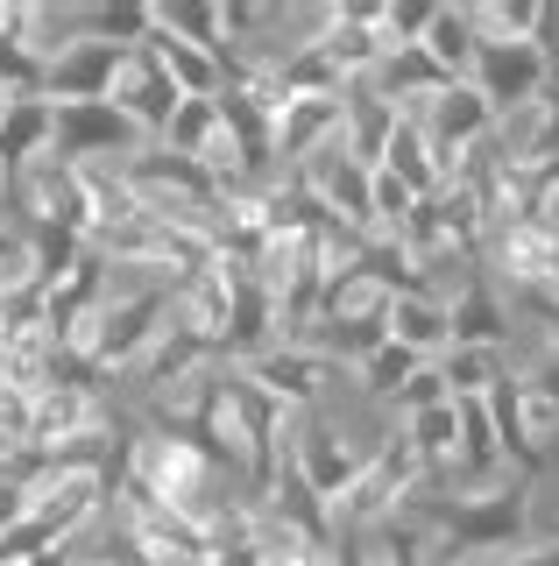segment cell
<instances>
[{
	"instance_id": "cell-1",
	"label": "cell",
	"mask_w": 559,
	"mask_h": 566,
	"mask_svg": "<svg viewBox=\"0 0 559 566\" xmlns=\"http://www.w3.org/2000/svg\"><path fill=\"white\" fill-rule=\"evenodd\" d=\"M213 482L220 474L191 447H178L164 432H135V460H128V489L120 495H149V503H170L184 517H213V503H220Z\"/></svg>"
},
{
	"instance_id": "cell-2",
	"label": "cell",
	"mask_w": 559,
	"mask_h": 566,
	"mask_svg": "<svg viewBox=\"0 0 559 566\" xmlns=\"http://www.w3.org/2000/svg\"><path fill=\"white\" fill-rule=\"evenodd\" d=\"M143 128L120 114L114 99H93V106H57L50 114V156L57 164H128L143 156Z\"/></svg>"
},
{
	"instance_id": "cell-3",
	"label": "cell",
	"mask_w": 559,
	"mask_h": 566,
	"mask_svg": "<svg viewBox=\"0 0 559 566\" xmlns=\"http://www.w3.org/2000/svg\"><path fill=\"white\" fill-rule=\"evenodd\" d=\"M312 50H319V57L340 71V85L369 78V71L397 50L390 8H326V14H319V35H312Z\"/></svg>"
},
{
	"instance_id": "cell-4",
	"label": "cell",
	"mask_w": 559,
	"mask_h": 566,
	"mask_svg": "<svg viewBox=\"0 0 559 566\" xmlns=\"http://www.w3.org/2000/svg\"><path fill=\"white\" fill-rule=\"evenodd\" d=\"M467 85L488 99V114H496V120H510V114H524V106L546 99V57H538L531 43H488V35H482Z\"/></svg>"
},
{
	"instance_id": "cell-5",
	"label": "cell",
	"mask_w": 559,
	"mask_h": 566,
	"mask_svg": "<svg viewBox=\"0 0 559 566\" xmlns=\"http://www.w3.org/2000/svg\"><path fill=\"white\" fill-rule=\"evenodd\" d=\"M482 411H488V432H496L503 468H517V482H531V474L546 468V432H538L546 418H538V403H531V389H524L517 368L482 389Z\"/></svg>"
},
{
	"instance_id": "cell-6",
	"label": "cell",
	"mask_w": 559,
	"mask_h": 566,
	"mask_svg": "<svg viewBox=\"0 0 559 566\" xmlns=\"http://www.w3.org/2000/svg\"><path fill=\"white\" fill-rule=\"evenodd\" d=\"M120 64H128V50L78 35V43H64V50H50V57H43V99H50V106H93V99H114Z\"/></svg>"
},
{
	"instance_id": "cell-7",
	"label": "cell",
	"mask_w": 559,
	"mask_h": 566,
	"mask_svg": "<svg viewBox=\"0 0 559 566\" xmlns=\"http://www.w3.org/2000/svg\"><path fill=\"white\" fill-rule=\"evenodd\" d=\"M291 468H298L305 482H312V495H319V503L334 510L340 495L361 482L369 453H355V447H347V439L334 432V418H319V411H312V418L298 424V432H291Z\"/></svg>"
},
{
	"instance_id": "cell-8",
	"label": "cell",
	"mask_w": 559,
	"mask_h": 566,
	"mask_svg": "<svg viewBox=\"0 0 559 566\" xmlns=\"http://www.w3.org/2000/svg\"><path fill=\"white\" fill-rule=\"evenodd\" d=\"M411 120L425 128V142H432V156L446 164V177H453V164H461V156L475 149V142L496 135V114H488V99H482L467 78H461V85H446L440 99H425Z\"/></svg>"
},
{
	"instance_id": "cell-9",
	"label": "cell",
	"mask_w": 559,
	"mask_h": 566,
	"mask_svg": "<svg viewBox=\"0 0 559 566\" xmlns=\"http://www.w3.org/2000/svg\"><path fill=\"white\" fill-rule=\"evenodd\" d=\"M262 397H276L284 411H298V403H319L326 389H334V376H340V361H326L319 347H298V340H276L270 354H255L249 368H241Z\"/></svg>"
},
{
	"instance_id": "cell-10",
	"label": "cell",
	"mask_w": 559,
	"mask_h": 566,
	"mask_svg": "<svg viewBox=\"0 0 559 566\" xmlns=\"http://www.w3.org/2000/svg\"><path fill=\"white\" fill-rule=\"evenodd\" d=\"M114 106L135 120L149 142H164V128H170V114L184 106V93H178V78L164 71V57H156L149 43H135L128 50V64H120V78H114Z\"/></svg>"
},
{
	"instance_id": "cell-11",
	"label": "cell",
	"mask_w": 559,
	"mask_h": 566,
	"mask_svg": "<svg viewBox=\"0 0 559 566\" xmlns=\"http://www.w3.org/2000/svg\"><path fill=\"white\" fill-rule=\"evenodd\" d=\"M50 114H57V106H50L43 93L0 99V199L50 156Z\"/></svg>"
},
{
	"instance_id": "cell-12",
	"label": "cell",
	"mask_w": 559,
	"mask_h": 566,
	"mask_svg": "<svg viewBox=\"0 0 559 566\" xmlns=\"http://www.w3.org/2000/svg\"><path fill=\"white\" fill-rule=\"evenodd\" d=\"M390 135H397V106L390 99H376L369 85H347L340 93V149L355 156L361 170H382V149H390Z\"/></svg>"
},
{
	"instance_id": "cell-13",
	"label": "cell",
	"mask_w": 559,
	"mask_h": 566,
	"mask_svg": "<svg viewBox=\"0 0 559 566\" xmlns=\"http://www.w3.org/2000/svg\"><path fill=\"white\" fill-rule=\"evenodd\" d=\"M446 318H453V347H503L510 340V312L496 305L488 270H467L461 297H446Z\"/></svg>"
},
{
	"instance_id": "cell-14",
	"label": "cell",
	"mask_w": 559,
	"mask_h": 566,
	"mask_svg": "<svg viewBox=\"0 0 559 566\" xmlns=\"http://www.w3.org/2000/svg\"><path fill=\"white\" fill-rule=\"evenodd\" d=\"M382 170H390L404 191H418V199L446 191V164L432 156V142H425V128H418L411 114H397V135H390V149H382Z\"/></svg>"
},
{
	"instance_id": "cell-15",
	"label": "cell",
	"mask_w": 559,
	"mask_h": 566,
	"mask_svg": "<svg viewBox=\"0 0 559 566\" xmlns=\"http://www.w3.org/2000/svg\"><path fill=\"white\" fill-rule=\"evenodd\" d=\"M390 340H404L411 354L440 361L453 347V318H446V297L440 291H418V297H397L390 305Z\"/></svg>"
},
{
	"instance_id": "cell-16",
	"label": "cell",
	"mask_w": 559,
	"mask_h": 566,
	"mask_svg": "<svg viewBox=\"0 0 559 566\" xmlns=\"http://www.w3.org/2000/svg\"><path fill=\"white\" fill-rule=\"evenodd\" d=\"M404 439H411V453L425 460V482L453 474V460H461V403L446 397V403H432V411H411Z\"/></svg>"
},
{
	"instance_id": "cell-17",
	"label": "cell",
	"mask_w": 559,
	"mask_h": 566,
	"mask_svg": "<svg viewBox=\"0 0 559 566\" xmlns=\"http://www.w3.org/2000/svg\"><path fill=\"white\" fill-rule=\"evenodd\" d=\"M425 50L432 64L446 71V78H467L475 71V50H482V35H475V14L467 8H432V22H425Z\"/></svg>"
},
{
	"instance_id": "cell-18",
	"label": "cell",
	"mask_w": 559,
	"mask_h": 566,
	"mask_svg": "<svg viewBox=\"0 0 559 566\" xmlns=\"http://www.w3.org/2000/svg\"><path fill=\"white\" fill-rule=\"evenodd\" d=\"M432 368L446 376V397H482L488 382L510 376V354H503V347H446Z\"/></svg>"
},
{
	"instance_id": "cell-19",
	"label": "cell",
	"mask_w": 559,
	"mask_h": 566,
	"mask_svg": "<svg viewBox=\"0 0 559 566\" xmlns=\"http://www.w3.org/2000/svg\"><path fill=\"white\" fill-rule=\"evenodd\" d=\"M149 50L164 57V71L178 78L184 99H213V93H220V64L205 57V50H191V43H178V35H164V29L149 35Z\"/></svg>"
},
{
	"instance_id": "cell-20",
	"label": "cell",
	"mask_w": 559,
	"mask_h": 566,
	"mask_svg": "<svg viewBox=\"0 0 559 566\" xmlns=\"http://www.w3.org/2000/svg\"><path fill=\"white\" fill-rule=\"evenodd\" d=\"M213 99H184L178 114H170V128H164V149L170 156H191V164H205V156H213V142H220V106Z\"/></svg>"
},
{
	"instance_id": "cell-21",
	"label": "cell",
	"mask_w": 559,
	"mask_h": 566,
	"mask_svg": "<svg viewBox=\"0 0 559 566\" xmlns=\"http://www.w3.org/2000/svg\"><path fill=\"white\" fill-rule=\"evenodd\" d=\"M361 368V382L376 389V397H404V382L418 376V368H425V354H411L404 340H382L369 361H355Z\"/></svg>"
},
{
	"instance_id": "cell-22",
	"label": "cell",
	"mask_w": 559,
	"mask_h": 566,
	"mask_svg": "<svg viewBox=\"0 0 559 566\" xmlns=\"http://www.w3.org/2000/svg\"><path fill=\"white\" fill-rule=\"evenodd\" d=\"M369 206H376V241H397V227L411 220L418 191H404L390 170H376V177H369Z\"/></svg>"
},
{
	"instance_id": "cell-23",
	"label": "cell",
	"mask_w": 559,
	"mask_h": 566,
	"mask_svg": "<svg viewBox=\"0 0 559 566\" xmlns=\"http://www.w3.org/2000/svg\"><path fill=\"white\" fill-rule=\"evenodd\" d=\"M524 389H531L538 418H559V354H538V361L524 368Z\"/></svg>"
},
{
	"instance_id": "cell-24",
	"label": "cell",
	"mask_w": 559,
	"mask_h": 566,
	"mask_svg": "<svg viewBox=\"0 0 559 566\" xmlns=\"http://www.w3.org/2000/svg\"><path fill=\"white\" fill-rule=\"evenodd\" d=\"M397 403H404V418H411V411H432V403H446V376L425 361V368H418V376L404 382V397H397Z\"/></svg>"
},
{
	"instance_id": "cell-25",
	"label": "cell",
	"mask_w": 559,
	"mask_h": 566,
	"mask_svg": "<svg viewBox=\"0 0 559 566\" xmlns=\"http://www.w3.org/2000/svg\"><path fill=\"white\" fill-rule=\"evenodd\" d=\"M524 312H531L538 326H546V340H552V354H559V305H524Z\"/></svg>"
},
{
	"instance_id": "cell-26",
	"label": "cell",
	"mask_w": 559,
	"mask_h": 566,
	"mask_svg": "<svg viewBox=\"0 0 559 566\" xmlns=\"http://www.w3.org/2000/svg\"><path fill=\"white\" fill-rule=\"evenodd\" d=\"M334 566H369V559H361L355 538H334Z\"/></svg>"
}]
</instances>
